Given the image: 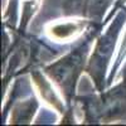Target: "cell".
Segmentation results:
<instances>
[{"mask_svg": "<svg viewBox=\"0 0 126 126\" xmlns=\"http://www.w3.org/2000/svg\"><path fill=\"white\" fill-rule=\"evenodd\" d=\"M126 4V0H116V3H115V9H119L121 6H124Z\"/></svg>", "mask_w": 126, "mask_h": 126, "instance_id": "7", "label": "cell"}, {"mask_svg": "<svg viewBox=\"0 0 126 126\" xmlns=\"http://www.w3.org/2000/svg\"><path fill=\"white\" fill-rule=\"evenodd\" d=\"M34 79H35V82L38 83V86H39V88H40V92H42V94H43V97H44L48 102H50L54 107L61 109V102L56 98L53 91L50 90V87H49L48 83H47V82H44V79L42 78V76H40V75H38V73H35Z\"/></svg>", "mask_w": 126, "mask_h": 126, "instance_id": "5", "label": "cell"}, {"mask_svg": "<svg viewBox=\"0 0 126 126\" xmlns=\"http://www.w3.org/2000/svg\"><path fill=\"white\" fill-rule=\"evenodd\" d=\"M125 56H126V33H125V35H124V39H122V43H121V47H120V50H119L116 62H115V64H113V68H112V71H111V75H110V77H109V79H107L106 86H109L110 83H111V79H112L113 73L116 72V69L120 67V64H121L122 59L125 58Z\"/></svg>", "mask_w": 126, "mask_h": 126, "instance_id": "6", "label": "cell"}, {"mask_svg": "<svg viewBox=\"0 0 126 126\" xmlns=\"http://www.w3.org/2000/svg\"><path fill=\"white\" fill-rule=\"evenodd\" d=\"M125 18H126V14H124V13H121L120 15L116 16V20L109 27L106 33L97 40L93 54L87 63L86 71L88 72V75L93 79L94 87L100 92L105 91V87H106L105 73H106L107 66L110 63L112 50H113L115 43H116L117 35L120 33V29H121L122 24L125 23Z\"/></svg>", "mask_w": 126, "mask_h": 126, "instance_id": "2", "label": "cell"}, {"mask_svg": "<svg viewBox=\"0 0 126 126\" xmlns=\"http://www.w3.org/2000/svg\"><path fill=\"white\" fill-rule=\"evenodd\" d=\"M98 29L100 25L93 27V29L88 32L85 40L81 42L75 49H72L68 54L62 57L59 61L52 63L44 68L46 75L52 81H54V83L62 91L68 106H71L72 101L75 100L76 83L81 73L85 71L88 50L93 38L98 33Z\"/></svg>", "mask_w": 126, "mask_h": 126, "instance_id": "1", "label": "cell"}, {"mask_svg": "<svg viewBox=\"0 0 126 126\" xmlns=\"http://www.w3.org/2000/svg\"><path fill=\"white\" fill-rule=\"evenodd\" d=\"M111 3L112 0H66L63 10L66 15H82L100 23Z\"/></svg>", "mask_w": 126, "mask_h": 126, "instance_id": "3", "label": "cell"}, {"mask_svg": "<svg viewBox=\"0 0 126 126\" xmlns=\"http://www.w3.org/2000/svg\"><path fill=\"white\" fill-rule=\"evenodd\" d=\"M82 27H85V23H66V24H59L50 29V33L53 37L58 39H64L71 35H73L76 32L81 30Z\"/></svg>", "mask_w": 126, "mask_h": 126, "instance_id": "4", "label": "cell"}]
</instances>
